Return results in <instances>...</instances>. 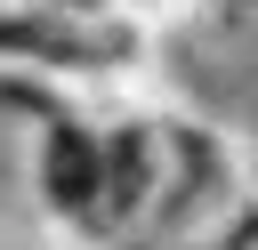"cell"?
I'll return each mask as SVG.
<instances>
[{
  "mask_svg": "<svg viewBox=\"0 0 258 250\" xmlns=\"http://www.w3.org/2000/svg\"><path fill=\"white\" fill-rule=\"evenodd\" d=\"M137 56V32L121 16H73V8H0V65L48 73V81H81V73H121Z\"/></svg>",
  "mask_w": 258,
  "mask_h": 250,
  "instance_id": "1",
  "label": "cell"
}]
</instances>
